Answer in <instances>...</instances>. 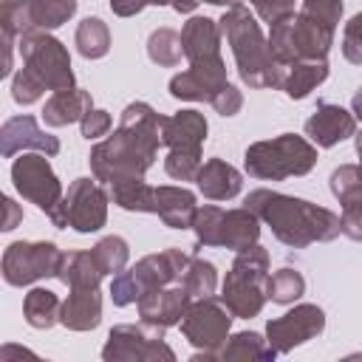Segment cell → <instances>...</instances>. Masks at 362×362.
Masks as SVG:
<instances>
[{
    "instance_id": "obj_18",
    "label": "cell",
    "mask_w": 362,
    "mask_h": 362,
    "mask_svg": "<svg viewBox=\"0 0 362 362\" xmlns=\"http://www.w3.org/2000/svg\"><path fill=\"white\" fill-rule=\"evenodd\" d=\"M305 136L317 147H334L342 139L356 133V116L354 110H345L342 105L334 102H320L314 113L305 119Z\"/></svg>"
},
{
    "instance_id": "obj_43",
    "label": "cell",
    "mask_w": 362,
    "mask_h": 362,
    "mask_svg": "<svg viewBox=\"0 0 362 362\" xmlns=\"http://www.w3.org/2000/svg\"><path fill=\"white\" fill-rule=\"evenodd\" d=\"M42 93H45V90H42L23 68L14 74V79H11V96H14L17 105H31V102H37Z\"/></svg>"
},
{
    "instance_id": "obj_17",
    "label": "cell",
    "mask_w": 362,
    "mask_h": 362,
    "mask_svg": "<svg viewBox=\"0 0 362 362\" xmlns=\"http://www.w3.org/2000/svg\"><path fill=\"white\" fill-rule=\"evenodd\" d=\"M23 150H37L45 156H57L59 153V139L45 133L34 116L23 113V116H11L3 122L0 127V153L3 158H14Z\"/></svg>"
},
{
    "instance_id": "obj_24",
    "label": "cell",
    "mask_w": 362,
    "mask_h": 362,
    "mask_svg": "<svg viewBox=\"0 0 362 362\" xmlns=\"http://www.w3.org/2000/svg\"><path fill=\"white\" fill-rule=\"evenodd\" d=\"M59 322L68 331H93L102 322V294L99 288H71L62 303Z\"/></svg>"
},
{
    "instance_id": "obj_40",
    "label": "cell",
    "mask_w": 362,
    "mask_h": 362,
    "mask_svg": "<svg viewBox=\"0 0 362 362\" xmlns=\"http://www.w3.org/2000/svg\"><path fill=\"white\" fill-rule=\"evenodd\" d=\"M303 14L337 31V23L342 20V0H303Z\"/></svg>"
},
{
    "instance_id": "obj_12",
    "label": "cell",
    "mask_w": 362,
    "mask_h": 362,
    "mask_svg": "<svg viewBox=\"0 0 362 362\" xmlns=\"http://www.w3.org/2000/svg\"><path fill=\"white\" fill-rule=\"evenodd\" d=\"M62 255L51 240H14L3 252V280L23 288L42 277H57Z\"/></svg>"
},
{
    "instance_id": "obj_14",
    "label": "cell",
    "mask_w": 362,
    "mask_h": 362,
    "mask_svg": "<svg viewBox=\"0 0 362 362\" xmlns=\"http://www.w3.org/2000/svg\"><path fill=\"white\" fill-rule=\"evenodd\" d=\"M11 181H14V189L37 204L45 215H51L59 201H62V184L54 173V167L48 164V156L45 153H23L20 158H14L11 164Z\"/></svg>"
},
{
    "instance_id": "obj_35",
    "label": "cell",
    "mask_w": 362,
    "mask_h": 362,
    "mask_svg": "<svg viewBox=\"0 0 362 362\" xmlns=\"http://www.w3.org/2000/svg\"><path fill=\"white\" fill-rule=\"evenodd\" d=\"M110 195H113V204H119L127 212H153V187L144 184V178L113 184Z\"/></svg>"
},
{
    "instance_id": "obj_34",
    "label": "cell",
    "mask_w": 362,
    "mask_h": 362,
    "mask_svg": "<svg viewBox=\"0 0 362 362\" xmlns=\"http://www.w3.org/2000/svg\"><path fill=\"white\" fill-rule=\"evenodd\" d=\"M305 294V277L297 272V269H277L274 274H269L266 280V297L272 303H280V305H288L294 300H300Z\"/></svg>"
},
{
    "instance_id": "obj_38",
    "label": "cell",
    "mask_w": 362,
    "mask_h": 362,
    "mask_svg": "<svg viewBox=\"0 0 362 362\" xmlns=\"http://www.w3.org/2000/svg\"><path fill=\"white\" fill-rule=\"evenodd\" d=\"M221 221H223V209L221 206H212V204L198 206V212L192 218V229H195L198 246H218Z\"/></svg>"
},
{
    "instance_id": "obj_29",
    "label": "cell",
    "mask_w": 362,
    "mask_h": 362,
    "mask_svg": "<svg viewBox=\"0 0 362 362\" xmlns=\"http://www.w3.org/2000/svg\"><path fill=\"white\" fill-rule=\"evenodd\" d=\"M328 76V62L325 59H303L294 62L283 79V90L288 99H305L317 85H322Z\"/></svg>"
},
{
    "instance_id": "obj_46",
    "label": "cell",
    "mask_w": 362,
    "mask_h": 362,
    "mask_svg": "<svg viewBox=\"0 0 362 362\" xmlns=\"http://www.w3.org/2000/svg\"><path fill=\"white\" fill-rule=\"evenodd\" d=\"M3 212H6V215H3V226H0V229H3V232H11V229L23 221V209L6 195V198H3Z\"/></svg>"
},
{
    "instance_id": "obj_36",
    "label": "cell",
    "mask_w": 362,
    "mask_h": 362,
    "mask_svg": "<svg viewBox=\"0 0 362 362\" xmlns=\"http://www.w3.org/2000/svg\"><path fill=\"white\" fill-rule=\"evenodd\" d=\"M90 255H93L96 266L102 269V274H119V272H124V266H127L130 246H127L124 238L107 235V238H102V240L90 249Z\"/></svg>"
},
{
    "instance_id": "obj_27",
    "label": "cell",
    "mask_w": 362,
    "mask_h": 362,
    "mask_svg": "<svg viewBox=\"0 0 362 362\" xmlns=\"http://www.w3.org/2000/svg\"><path fill=\"white\" fill-rule=\"evenodd\" d=\"M277 351L269 345V339H263L255 331H238L232 334L223 348L218 351V359L223 362H260V359H274Z\"/></svg>"
},
{
    "instance_id": "obj_42",
    "label": "cell",
    "mask_w": 362,
    "mask_h": 362,
    "mask_svg": "<svg viewBox=\"0 0 362 362\" xmlns=\"http://www.w3.org/2000/svg\"><path fill=\"white\" fill-rule=\"evenodd\" d=\"M249 3L255 6L257 17H260L263 23H269V25H274V23H280L283 17L294 14V0H249Z\"/></svg>"
},
{
    "instance_id": "obj_28",
    "label": "cell",
    "mask_w": 362,
    "mask_h": 362,
    "mask_svg": "<svg viewBox=\"0 0 362 362\" xmlns=\"http://www.w3.org/2000/svg\"><path fill=\"white\" fill-rule=\"evenodd\" d=\"M102 269L96 266L90 252H65L57 280H62L68 288H99Z\"/></svg>"
},
{
    "instance_id": "obj_22",
    "label": "cell",
    "mask_w": 362,
    "mask_h": 362,
    "mask_svg": "<svg viewBox=\"0 0 362 362\" xmlns=\"http://www.w3.org/2000/svg\"><path fill=\"white\" fill-rule=\"evenodd\" d=\"M198 192L209 201H229L240 192L243 187V175L223 158H209L201 164L198 175H195Z\"/></svg>"
},
{
    "instance_id": "obj_4",
    "label": "cell",
    "mask_w": 362,
    "mask_h": 362,
    "mask_svg": "<svg viewBox=\"0 0 362 362\" xmlns=\"http://www.w3.org/2000/svg\"><path fill=\"white\" fill-rule=\"evenodd\" d=\"M317 164V144L303 136L280 133L246 147L243 167L252 178L260 181H286L291 175H305Z\"/></svg>"
},
{
    "instance_id": "obj_3",
    "label": "cell",
    "mask_w": 362,
    "mask_h": 362,
    "mask_svg": "<svg viewBox=\"0 0 362 362\" xmlns=\"http://www.w3.org/2000/svg\"><path fill=\"white\" fill-rule=\"evenodd\" d=\"M218 25L235 54L240 79L249 88H283L286 68L272 57L269 40L263 37L257 20L252 17V11L243 3L229 6L223 11V17L218 20Z\"/></svg>"
},
{
    "instance_id": "obj_50",
    "label": "cell",
    "mask_w": 362,
    "mask_h": 362,
    "mask_svg": "<svg viewBox=\"0 0 362 362\" xmlns=\"http://www.w3.org/2000/svg\"><path fill=\"white\" fill-rule=\"evenodd\" d=\"M354 139H356V156H359V167H362V130L354 133Z\"/></svg>"
},
{
    "instance_id": "obj_23",
    "label": "cell",
    "mask_w": 362,
    "mask_h": 362,
    "mask_svg": "<svg viewBox=\"0 0 362 362\" xmlns=\"http://www.w3.org/2000/svg\"><path fill=\"white\" fill-rule=\"evenodd\" d=\"M226 71H206V68H187L170 79V93L187 102H212V96L226 85Z\"/></svg>"
},
{
    "instance_id": "obj_32",
    "label": "cell",
    "mask_w": 362,
    "mask_h": 362,
    "mask_svg": "<svg viewBox=\"0 0 362 362\" xmlns=\"http://www.w3.org/2000/svg\"><path fill=\"white\" fill-rule=\"evenodd\" d=\"M76 51L85 59H99L110 51V31L99 17H85L76 25Z\"/></svg>"
},
{
    "instance_id": "obj_8",
    "label": "cell",
    "mask_w": 362,
    "mask_h": 362,
    "mask_svg": "<svg viewBox=\"0 0 362 362\" xmlns=\"http://www.w3.org/2000/svg\"><path fill=\"white\" fill-rule=\"evenodd\" d=\"M20 57L23 71L42 88V90H65L74 88V71L68 48L51 37L48 31H25L20 37Z\"/></svg>"
},
{
    "instance_id": "obj_31",
    "label": "cell",
    "mask_w": 362,
    "mask_h": 362,
    "mask_svg": "<svg viewBox=\"0 0 362 362\" xmlns=\"http://www.w3.org/2000/svg\"><path fill=\"white\" fill-rule=\"evenodd\" d=\"M331 192L342 204V212H362V167L339 164L331 173Z\"/></svg>"
},
{
    "instance_id": "obj_16",
    "label": "cell",
    "mask_w": 362,
    "mask_h": 362,
    "mask_svg": "<svg viewBox=\"0 0 362 362\" xmlns=\"http://www.w3.org/2000/svg\"><path fill=\"white\" fill-rule=\"evenodd\" d=\"M221 25L218 20L209 17H189L181 28V42H184V57L189 59L192 68H206V71H226V62L221 57Z\"/></svg>"
},
{
    "instance_id": "obj_9",
    "label": "cell",
    "mask_w": 362,
    "mask_h": 362,
    "mask_svg": "<svg viewBox=\"0 0 362 362\" xmlns=\"http://www.w3.org/2000/svg\"><path fill=\"white\" fill-rule=\"evenodd\" d=\"M181 334L189 339V345L198 348L192 362L201 359H218V351L229 339V325H232V311L223 305L221 297H198L189 303L187 314L181 317Z\"/></svg>"
},
{
    "instance_id": "obj_7",
    "label": "cell",
    "mask_w": 362,
    "mask_h": 362,
    "mask_svg": "<svg viewBox=\"0 0 362 362\" xmlns=\"http://www.w3.org/2000/svg\"><path fill=\"white\" fill-rule=\"evenodd\" d=\"M331 45H334V28L317 23L303 11L283 17L280 23L272 25V34H269L272 57L283 68H291L294 62H303V59H325Z\"/></svg>"
},
{
    "instance_id": "obj_39",
    "label": "cell",
    "mask_w": 362,
    "mask_h": 362,
    "mask_svg": "<svg viewBox=\"0 0 362 362\" xmlns=\"http://www.w3.org/2000/svg\"><path fill=\"white\" fill-rule=\"evenodd\" d=\"M201 156H192V153H178V150H170L167 158H164V170L170 178L175 181H195L198 170H201Z\"/></svg>"
},
{
    "instance_id": "obj_49",
    "label": "cell",
    "mask_w": 362,
    "mask_h": 362,
    "mask_svg": "<svg viewBox=\"0 0 362 362\" xmlns=\"http://www.w3.org/2000/svg\"><path fill=\"white\" fill-rule=\"evenodd\" d=\"M351 110H354V116H356V119H362V85H359V90L354 93V102H351Z\"/></svg>"
},
{
    "instance_id": "obj_26",
    "label": "cell",
    "mask_w": 362,
    "mask_h": 362,
    "mask_svg": "<svg viewBox=\"0 0 362 362\" xmlns=\"http://www.w3.org/2000/svg\"><path fill=\"white\" fill-rule=\"evenodd\" d=\"M260 238V218L249 209V206H238V209H223V221H221V235H218V246L240 252L252 243H257Z\"/></svg>"
},
{
    "instance_id": "obj_44",
    "label": "cell",
    "mask_w": 362,
    "mask_h": 362,
    "mask_svg": "<svg viewBox=\"0 0 362 362\" xmlns=\"http://www.w3.org/2000/svg\"><path fill=\"white\" fill-rule=\"evenodd\" d=\"M221 116H235L240 107H243V93L232 85V82H226L215 96H212V102H209Z\"/></svg>"
},
{
    "instance_id": "obj_11",
    "label": "cell",
    "mask_w": 362,
    "mask_h": 362,
    "mask_svg": "<svg viewBox=\"0 0 362 362\" xmlns=\"http://www.w3.org/2000/svg\"><path fill=\"white\" fill-rule=\"evenodd\" d=\"M48 218L59 229L99 232L107 221V192L93 178H76Z\"/></svg>"
},
{
    "instance_id": "obj_33",
    "label": "cell",
    "mask_w": 362,
    "mask_h": 362,
    "mask_svg": "<svg viewBox=\"0 0 362 362\" xmlns=\"http://www.w3.org/2000/svg\"><path fill=\"white\" fill-rule=\"evenodd\" d=\"M147 57L161 68H175L184 57L181 34L173 28H156L147 40Z\"/></svg>"
},
{
    "instance_id": "obj_13",
    "label": "cell",
    "mask_w": 362,
    "mask_h": 362,
    "mask_svg": "<svg viewBox=\"0 0 362 362\" xmlns=\"http://www.w3.org/2000/svg\"><path fill=\"white\" fill-rule=\"evenodd\" d=\"M76 14V0H6L0 6L3 40H17L25 31H51Z\"/></svg>"
},
{
    "instance_id": "obj_20",
    "label": "cell",
    "mask_w": 362,
    "mask_h": 362,
    "mask_svg": "<svg viewBox=\"0 0 362 362\" xmlns=\"http://www.w3.org/2000/svg\"><path fill=\"white\" fill-rule=\"evenodd\" d=\"M206 119L198 110H178L173 116H164L161 122V144L178 153H192L201 156V144L206 139Z\"/></svg>"
},
{
    "instance_id": "obj_51",
    "label": "cell",
    "mask_w": 362,
    "mask_h": 362,
    "mask_svg": "<svg viewBox=\"0 0 362 362\" xmlns=\"http://www.w3.org/2000/svg\"><path fill=\"white\" fill-rule=\"evenodd\" d=\"M204 3H212V6H235L240 0H204Z\"/></svg>"
},
{
    "instance_id": "obj_5",
    "label": "cell",
    "mask_w": 362,
    "mask_h": 362,
    "mask_svg": "<svg viewBox=\"0 0 362 362\" xmlns=\"http://www.w3.org/2000/svg\"><path fill=\"white\" fill-rule=\"evenodd\" d=\"M266 280H269V252L260 243H252L235 255V263L226 272L218 297L232 311V317L252 320L263 311V303L269 300Z\"/></svg>"
},
{
    "instance_id": "obj_10",
    "label": "cell",
    "mask_w": 362,
    "mask_h": 362,
    "mask_svg": "<svg viewBox=\"0 0 362 362\" xmlns=\"http://www.w3.org/2000/svg\"><path fill=\"white\" fill-rule=\"evenodd\" d=\"M161 325L153 322H127V325H113L107 334V342L102 348L105 362H173L175 351L164 342Z\"/></svg>"
},
{
    "instance_id": "obj_37",
    "label": "cell",
    "mask_w": 362,
    "mask_h": 362,
    "mask_svg": "<svg viewBox=\"0 0 362 362\" xmlns=\"http://www.w3.org/2000/svg\"><path fill=\"white\" fill-rule=\"evenodd\" d=\"M181 283H184V288L192 294V300H198V297H209V294H215V286H218V269H215L209 260L189 257Z\"/></svg>"
},
{
    "instance_id": "obj_30",
    "label": "cell",
    "mask_w": 362,
    "mask_h": 362,
    "mask_svg": "<svg viewBox=\"0 0 362 362\" xmlns=\"http://www.w3.org/2000/svg\"><path fill=\"white\" fill-rule=\"evenodd\" d=\"M59 311H62V303H59V297L51 288H40L37 286L23 300V317L37 331H45L54 322H59Z\"/></svg>"
},
{
    "instance_id": "obj_47",
    "label": "cell",
    "mask_w": 362,
    "mask_h": 362,
    "mask_svg": "<svg viewBox=\"0 0 362 362\" xmlns=\"http://www.w3.org/2000/svg\"><path fill=\"white\" fill-rule=\"evenodd\" d=\"M144 6H150V3H147V0H110L113 14H119V17H133V14H139Z\"/></svg>"
},
{
    "instance_id": "obj_1",
    "label": "cell",
    "mask_w": 362,
    "mask_h": 362,
    "mask_svg": "<svg viewBox=\"0 0 362 362\" xmlns=\"http://www.w3.org/2000/svg\"><path fill=\"white\" fill-rule=\"evenodd\" d=\"M161 122L164 116L156 113L147 102H130L122 110L113 136L99 141L88 156L93 178L110 187L144 178V173L156 164L161 147Z\"/></svg>"
},
{
    "instance_id": "obj_21",
    "label": "cell",
    "mask_w": 362,
    "mask_h": 362,
    "mask_svg": "<svg viewBox=\"0 0 362 362\" xmlns=\"http://www.w3.org/2000/svg\"><path fill=\"white\" fill-rule=\"evenodd\" d=\"M195 212H198V204H195V192L192 189L173 187V184L153 187V215H158L164 221V226L189 229Z\"/></svg>"
},
{
    "instance_id": "obj_19",
    "label": "cell",
    "mask_w": 362,
    "mask_h": 362,
    "mask_svg": "<svg viewBox=\"0 0 362 362\" xmlns=\"http://www.w3.org/2000/svg\"><path fill=\"white\" fill-rule=\"evenodd\" d=\"M189 303H192V294L184 288V283H170L164 288L147 291L136 305H139V317L144 322L170 328V325L181 322V317L187 314Z\"/></svg>"
},
{
    "instance_id": "obj_52",
    "label": "cell",
    "mask_w": 362,
    "mask_h": 362,
    "mask_svg": "<svg viewBox=\"0 0 362 362\" xmlns=\"http://www.w3.org/2000/svg\"><path fill=\"white\" fill-rule=\"evenodd\" d=\"M147 3H150V6H170L173 0H147Z\"/></svg>"
},
{
    "instance_id": "obj_45",
    "label": "cell",
    "mask_w": 362,
    "mask_h": 362,
    "mask_svg": "<svg viewBox=\"0 0 362 362\" xmlns=\"http://www.w3.org/2000/svg\"><path fill=\"white\" fill-rule=\"evenodd\" d=\"M110 124H113L110 113H107V110H99V107L88 110V113H85V119L79 122V127H82V136H85L88 141H90V139H99V136H105V133L110 130Z\"/></svg>"
},
{
    "instance_id": "obj_2",
    "label": "cell",
    "mask_w": 362,
    "mask_h": 362,
    "mask_svg": "<svg viewBox=\"0 0 362 362\" xmlns=\"http://www.w3.org/2000/svg\"><path fill=\"white\" fill-rule=\"evenodd\" d=\"M246 206L266 226H272V235L280 243L291 249H305L311 243H325L342 235L339 215L305 198H294L274 189H252L246 195Z\"/></svg>"
},
{
    "instance_id": "obj_6",
    "label": "cell",
    "mask_w": 362,
    "mask_h": 362,
    "mask_svg": "<svg viewBox=\"0 0 362 362\" xmlns=\"http://www.w3.org/2000/svg\"><path fill=\"white\" fill-rule=\"evenodd\" d=\"M187 263H189V255H184L181 249H161L156 255H147L136 266L113 274L110 297L116 305H133L153 288L181 283Z\"/></svg>"
},
{
    "instance_id": "obj_15",
    "label": "cell",
    "mask_w": 362,
    "mask_h": 362,
    "mask_svg": "<svg viewBox=\"0 0 362 362\" xmlns=\"http://www.w3.org/2000/svg\"><path fill=\"white\" fill-rule=\"evenodd\" d=\"M325 328V311L314 303H300L283 317L266 322V339L277 354H288L297 345L314 339Z\"/></svg>"
},
{
    "instance_id": "obj_41",
    "label": "cell",
    "mask_w": 362,
    "mask_h": 362,
    "mask_svg": "<svg viewBox=\"0 0 362 362\" xmlns=\"http://www.w3.org/2000/svg\"><path fill=\"white\" fill-rule=\"evenodd\" d=\"M342 57L354 65H362V11L354 14L348 23H345V31H342Z\"/></svg>"
},
{
    "instance_id": "obj_48",
    "label": "cell",
    "mask_w": 362,
    "mask_h": 362,
    "mask_svg": "<svg viewBox=\"0 0 362 362\" xmlns=\"http://www.w3.org/2000/svg\"><path fill=\"white\" fill-rule=\"evenodd\" d=\"M198 3H201V0H173L170 6H173V8L178 11V14H192Z\"/></svg>"
},
{
    "instance_id": "obj_25",
    "label": "cell",
    "mask_w": 362,
    "mask_h": 362,
    "mask_svg": "<svg viewBox=\"0 0 362 362\" xmlns=\"http://www.w3.org/2000/svg\"><path fill=\"white\" fill-rule=\"evenodd\" d=\"M93 110L90 93L85 88H65V90H54L42 107V122L48 127H65L71 122H82L85 113Z\"/></svg>"
}]
</instances>
